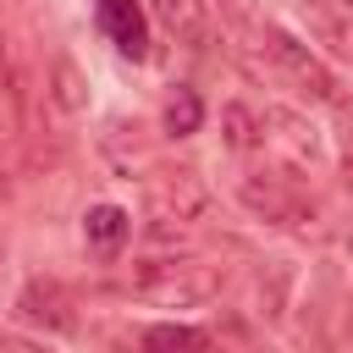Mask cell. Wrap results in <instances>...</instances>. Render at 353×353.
Segmentation results:
<instances>
[{
	"instance_id": "cell-12",
	"label": "cell",
	"mask_w": 353,
	"mask_h": 353,
	"mask_svg": "<svg viewBox=\"0 0 353 353\" xmlns=\"http://www.w3.org/2000/svg\"><path fill=\"white\" fill-rule=\"evenodd\" d=\"M221 127H226V149H254L259 143V121L243 105H226L221 110Z\"/></svg>"
},
{
	"instance_id": "cell-9",
	"label": "cell",
	"mask_w": 353,
	"mask_h": 353,
	"mask_svg": "<svg viewBox=\"0 0 353 353\" xmlns=\"http://www.w3.org/2000/svg\"><path fill=\"white\" fill-rule=\"evenodd\" d=\"M127 232H132V221H127V210L121 204H94L88 215H83V243L94 248V254H121V243H127Z\"/></svg>"
},
{
	"instance_id": "cell-7",
	"label": "cell",
	"mask_w": 353,
	"mask_h": 353,
	"mask_svg": "<svg viewBox=\"0 0 353 353\" xmlns=\"http://www.w3.org/2000/svg\"><path fill=\"white\" fill-rule=\"evenodd\" d=\"M237 199L254 210V215H265V221H281V226H298L303 221V199L292 193V188H281V182H259V176H243V188H237Z\"/></svg>"
},
{
	"instance_id": "cell-18",
	"label": "cell",
	"mask_w": 353,
	"mask_h": 353,
	"mask_svg": "<svg viewBox=\"0 0 353 353\" xmlns=\"http://www.w3.org/2000/svg\"><path fill=\"white\" fill-rule=\"evenodd\" d=\"M342 50H347V55H353V39H347V44H342Z\"/></svg>"
},
{
	"instance_id": "cell-15",
	"label": "cell",
	"mask_w": 353,
	"mask_h": 353,
	"mask_svg": "<svg viewBox=\"0 0 353 353\" xmlns=\"http://www.w3.org/2000/svg\"><path fill=\"white\" fill-rule=\"evenodd\" d=\"M55 77H61V105L72 110V105H77V77H72V66H55Z\"/></svg>"
},
{
	"instance_id": "cell-16",
	"label": "cell",
	"mask_w": 353,
	"mask_h": 353,
	"mask_svg": "<svg viewBox=\"0 0 353 353\" xmlns=\"http://www.w3.org/2000/svg\"><path fill=\"white\" fill-rule=\"evenodd\" d=\"M0 353H39V347L22 342V336H0Z\"/></svg>"
},
{
	"instance_id": "cell-1",
	"label": "cell",
	"mask_w": 353,
	"mask_h": 353,
	"mask_svg": "<svg viewBox=\"0 0 353 353\" xmlns=\"http://www.w3.org/2000/svg\"><path fill=\"white\" fill-rule=\"evenodd\" d=\"M221 287H226V270L199 254H165V259H143L132 270V292L154 309H199Z\"/></svg>"
},
{
	"instance_id": "cell-11",
	"label": "cell",
	"mask_w": 353,
	"mask_h": 353,
	"mask_svg": "<svg viewBox=\"0 0 353 353\" xmlns=\"http://www.w3.org/2000/svg\"><path fill=\"white\" fill-rule=\"evenodd\" d=\"M199 121H204L199 94H193V88H176V94L165 99V132H171V138H193V132H199Z\"/></svg>"
},
{
	"instance_id": "cell-14",
	"label": "cell",
	"mask_w": 353,
	"mask_h": 353,
	"mask_svg": "<svg viewBox=\"0 0 353 353\" xmlns=\"http://www.w3.org/2000/svg\"><path fill=\"white\" fill-rule=\"evenodd\" d=\"M11 182H17V154H11V143L0 132V199H11Z\"/></svg>"
},
{
	"instance_id": "cell-8",
	"label": "cell",
	"mask_w": 353,
	"mask_h": 353,
	"mask_svg": "<svg viewBox=\"0 0 353 353\" xmlns=\"http://www.w3.org/2000/svg\"><path fill=\"white\" fill-rule=\"evenodd\" d=\"M154 17L176 44H204L210 39V0H154Z\"/></svg>"
},
{
	"instance_id": "cell-10",
	"label": "cell",
	"mask_w": 353,
	"mask_h": 353,
	"mask_svg": "<svg viewBox=\"0 0 353 353\" xmlns=\"http://www.w3.org/2000/svg\"><path fill=\"white\" fill-rule=\"evenodd\" d=\"M210 336L193 325H149L143 331V353H204Z\"/></svg>"
},
{
	"instance_id": "cell-19",
	"label": "cell",
	"mask_w": 353,
	"mask_h": 353,
	"mask_svg": "<svg viewBox=\"0 0 353 353\" xmlns=\"http://www.w3.org/2000/svg\"><path fill=\"white\" fill-rule=\"evenodd\" d=\"M347 342H353V320H347Z\"/></svg>"
},
{
	"instance_id": "cell-17",
	"label": "cell",
	"mask_w": 353,
	"mask_h": 353,
	"mask_svg": "<svg viewBox=\"0 0 353 353\" xmlns=\"http://www.w3.org/2000/svg\"><path fill=\"white\" fill-rule=\"evenodd\" d=\"M342 182H347V193H353V154H347V165H342Z\"/></svg>"
},
{
	"instance_id": "cell-13",
	"label": "cell",
	"mask_w": 353,
	"mask_h": 353,
	"mask_svg": "<svg viewBox=\"0 0 353 353\" xmlns=\"http://www.w3.org/2000/svg\"><path fill=\"white\" fill-rule=\"evenodd\" d=\"M298 6H303V11H314L325 28H336L342 17H353V0H298Z\"/></svg>"
},
{
	"instance_id": "cell-5",
	"label": "cell",
	"mask_w": 353,
	"mask_h": 353,
	"mask_svg": "<svg viewBox=\"0 0 353 353\" xmlns=\"http://www.w3.org/2000/svg\"><path fill=\"white\" fill-rule=\"evenodd\" d=\"M99 28L110 33V44L132 61L149 55V22L138 11V0H99Z\"/></svg>"
},
{
	"instance_id": "cell-6",
	"label": "cell",
	"mask_w": 353,
	"mask_h": 353,
	"mask_svg": "<svg viewBox=\"0 0 353 353\" xmlns=\"http://www.w3.org/2000/svg\"><path fill=\"white\" fill-rule=\"evenodd\" d=\"M17 314L33 320V325H50V331H72V325H77L72 298H66V287H55V281H28L22 298H17Z\"/></svg>"
},
{
	"instance_id": "cell-4",
	"label": "cell",
	"mask_w": 353,
	"mask_h": 353,
	"mask_svg": "<svg viewBox=\"0 0 353 353\" xmlns=\"http://www.w3.org/2000/svg\"><path fill=\"white\" fill-rule=\"evenodd\" d=\"M265 39V55H270V66L287 77V83H298L303 94H314V99H336V83H331V72L292 39V33H281V28H265L259 33Z\"/></svg>"
},
{
	"instance_id": "cell-20",
	"label": "cell",
	"mask_w": 353,
	"mask_h": 353,
	"mask_svg": "<svg viewBox=\"0 0 353 353\" xmlns=\"http://www.w3.org/2000/svg\"><path fill=\"white\" fill-rule=\"evenodd\" d=\"M347 254H353V232H347Z\"/></svg>"
},
{
	"instance_id": "cell-2",
	"label": "cell",
	"mask_w": 353,
	"mask_h": 353,
	"mask_svg": "<svg viewBox=\"0 0 353 353\" xmlns=\"http://www.w3.org/2000/svg\"><path fill=\"white\" fill-rule=\"evenodd\" d=\"M143 204L154 215V232H171V226H193L210 215V188L193 171H154L143 176Z\"/></svg>"
},
{
	"instance_id": "cell-3",
	"label": "cell",
	"mask_w": 353,
	"mask_h": 353,
	"mask_svg": "<svg viewBox=\"0 0 353 353\" xmlns=\"http://www.w3.org/2000/svg\"><path fill=\"white\" fill-rule=\"evenodd\" d=\"M259 143H270L287 171L320 165V132H314V121L298 116V110H287V105H265V116H259Z\"/></svg>"
}]
</instances>
